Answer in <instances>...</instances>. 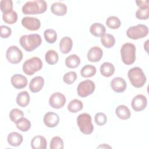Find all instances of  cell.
Segmentation results:
<instances>
[{
    "instance_id": "obj_1",
    "label": "cell",
    "mask_w": 149,
    "mask_h": 149,
    "mask_svg": "<svg viewBox=\"0 0 149 149\" xmlns=\"http://www.w3.org/2000/svg\"><path fill=\"white\" fill-rule=\"evenodd\" d=\"M42 42L41 37L38 34H30L20 37L19 43L21 47L27 52H31L38 48Z\"/></svg>"
},
{
    "instance_id": "obj_2",
    "label": "cell",
    "mask_w": 149,
    "mask_h": 149,
    "mask_svg": "<svg viewBox=\"0 0 149 149\" xmlns=\"http://www.w3.org/2000/svg\"><path fill=\"white\" fill-rule=\"evenodd\" d=\"M47 9V2L43 0H38L27 2L23 5L22 10L24 15H37L45 12Z\"/></svg>"
},
{
    "instance_id": "obj_3",
    "label": "cell",
    "mask_w": 149,
    "mask_h": 149,
    "mask_svg": "<svg viewBox=\"0 0 149 149\" xmlns=\"http://www.w3.org/2000/svg\"><path fill=\"white\" fill-rule=\"evenodd\" d=\"M127 76L132 85L136 88L143 87L146 82V76L141 68L139 67L131 68L128 71Z\"/></svg>"
},
{
    "instance_id": "obj_4",
    "label": "cell",
    "mask_w": 149,
    "mask_h": 149,
    "mask_svg": "<svg viewBox=\"0 0 149 149\" xmlns=\"http://www.w3.org/2000/svg\"><path fill=\"white\" fill-rule=\"evenodd\" d=\"M122 62L127 65L133 64L136 61V47L130 42L123 44L120 49Z\"/></svg>"
},
{
    "instance_id": "obj_5",
    "label": "cell",
    "mask_w": 149,
    "mask_h": 149,
    "mask_svg": "<svg viewBox=\"0 0 149 149\" xmlns=\"http://www.w3.org/2000/svg\"><path fill=\"white\" fill-rule=\"evenodd\" d=\"M77 123L81 133L84 134H90L94 130V126L91 122V117L87 113L80 114L77 118Z\"/></svg>"
},
{
    "instance_id": "obj_6",
    "label": "cell",
    "mask_w": 149,
    "mask_h": 149,
    "mask_svg": "<svg viewBox=\"0 0 149 149\" xmlns=\"http://www.w3.org/2000/svg\"><path fill=\"white\" fill-rule=\"evenodd\" d=\"M42 68V62L38 57H32L26 60L23 64L22 69L25 74L29 76L34 74Z\"/></svg>"
},
{
    "instance_id": "obj_7",
    "label": "cell",
    "mask_w": 149,
    "mask_h": 149,
    "mask_svg": "<svg viewBox=\"0 0 149 149\" xmlns=\"http://www.w3.org/2000/svg\"><path fill=\"white\" fill-rule=\"evenodd\" d=\"M148 34V28L147 26L139 24L131 26L126 31L127 36L133 40H138L146 37Z\"/></svg>"
},
{
    "instance_id": "obj_8",
    "label": "cell",
    "mask_w": 149,
    "mask_h": 149,
    "mask_svg": "<svg viewBox=\"0 0 149 149\" xmlns=\"http://www.w3.org/2000/svg\"><path fill=\"white\" fill-rule=\"evenodd\" d=\"M95 84L90 80L81 81L77 86V92L79 96L84 98L91 95L95 90Z\"/></svg>"
},
{
    "instance_id": "obj_9",
    "label": "cell",
    "mask_w": 149,
    "mask_h": 149,
    "mask_svg": "<svg viewBox=\"0 0 149 149\" xmlns=\"http://www.w3.org/2000/svg\"><path fill=\"white\" fill-rule=\"evenodd\" d=\"M6 58L10 63L17 64L22 61L23 54L17 47L12 45L8 48L6 52Z\"/></svg>"
},
{
    "instance_id": "obj_10",
    "label": "cell",
    "mask_w": 149,
    "mask_h": 149,
    "mask_svg": "<svg viewBox=\"0 0 149 149\" xmlns=\"http://www.w3.org/2000/svg\"><path fill=\"white\" fill-rule=\"evenodd\" d=\"M66 103L65 96L60 92L53 93L49 97V105L55 109H60L62 108Z\"/></svg>"
},
{
    "instance_id": "obj_11",
    "label": "cell",
    "mask_w": 149,
    "mask_h": 149,
    "mask_svg": "<svg viewBox=\"0 0 149 149\" xmlns=\"http://www.w3.org/2000/svg\"><path fill=\"white\" fill-rule=\"evenodd\" d=\"M22 26L30 31L38 30L41 26L40 20L34 17H24L21 21Z\"/></svg>"
},
{
    "instance_id": "obj_12",
    "label": "cell",
    "mask_w": 149,
    "mask_h": 149,
    "mask_svg": "<svg viewBox=\"0 0 149 149\" xmlns=\"http://www.w3.org/2000/svg\"><path fill=\"white\" fill-rule=\"evenodd\" d=\"M132 107L135 111L139 112L146 108L147 105V99L143 94H137L132 101Z\"/></svg>"
},
{
    "instance_id": "obj_13",
    "label": "cell",
    "mask_w": 149,
    "mask_h": 149,
    "mask_svg": "<svg viewBox=\"0 0 149 149\" xmlns=\"http://www.w3.org/2000/svg\"><path fill=\"white\" fill-rule=\"evenodd\" d=\"M43 121L45 126L48 127H56L59 122V115L53 112H48L45 114Z\"/></svg>"
},
{
    "instance_id": "obj_14",
    "label": "cell",
    "mask_w": 149,
    "mask_h": 149,
    "mask_svg": "<svg viewBox=\"0 0 149 149\" xmlns=\"http://www.w3.org/2000/svg\"><path fill=\"white\" fill-rule=\"evenodd\" d=\"M111 87L116 93H123L126 88L127 84L123 78L116 77L111 80Z\"/></svg>"
},
{
    "instance_id": "obj_15",
    "label": "cell",
    "mask_w": 149,
    "mask_h": 149,
    "mask_svg": "<svg viewBox=\"0 0 149 149\" xmlns=\"http://www.w3.org/2000/svg\"><path fill=\"white\" fill-rule=\"evenodd\" d=\"M12 85L16 89H22L27 85V78L21 74L13 75L10 79Z\"/></svg>"
},
{
    "instance_id": "obj_16",
    "label": "cell",
    "mask_w": 149,
    "mask_h": 149,
    "mask_svg": "<svg viewBox=\"0 0 149 149\" xmlns=\"http://www.w3.org/2000/svg\"><path fill=\"white\" fill-rule=\"evenodd\" d=\"M103 52L101 48L95 46L91 48L87 52V57L90 62H97L100 61L102 58Z\"/></svg>"
},
{
    "instance_id": "obj_17",
    "label": "cell",
    "mask_w": 149,
    "mask_h": 149,
    "mask_svg": "<svg viewBox=\"0 0 149 149\" xmlns=\"http://www.w3.org/2000/svg\"><path fill=\"white\" fill-rule=\"evenodd\" d=\"M44 84V79L41 76L33 78L29 83V89L31 92L35 93L40 91Z\"/></svg>"
},
{
    "instance_id": "obj_18",
    "label": "cell",
    "mask_w": 149,
    "mask_h": 149,
    "mask_svg": "<svg viewBox=\"0 0 149 149\" xmlns=\"http://www.w3.org/2000/svg\"><path fill=\"white\" fill-rule=\"evenodd\" d=\"M72 47L73 41L68 36L63 37L59 42V49L62 54H68L71 51Z\"/></svg>"
},
{
    "instance_id": "obj_19",
    "label": "cell",
    "mask_w": 149,
    "mask_h": 149,
    "mask_svg": "<svg viewBox=\"0 0 149 149\" xmlns=\"http://www.w3.org/2000/svg\"><path fill=\"white\" fill-rule=\"evenodd\" d=\"M51 10L52 13L56 16H64L67 12L66 5L61 2H56L52 4L51 6Z\"/></svg>"
},
{
    "instance_id": "obj_20",
    "label": "cell",
    "mask_w": 149,
    "mask_h": 149,
    "mask_svg": "<svg viewBox=\"0 0 149 149\" xmlns=\"http://www.w3.org/2000/svg\"><path fill=\"white\" fill-rule=\"evenodd\" d=\"M47 146V140L44 136H36L31 141V147L33 149H45Z\"/></svg>"
},
{
    "instance_id": "obj_21",
    "label": "cell",
    "mask_w": 149,
    "mask_h": 149,
    "mask_svg": "<svg viewBox=\"0 0 149 149\" xmlns=\"http://www.w3.org/2000/svg\"><path fill=\"white\" fill-rule=\"evenodd\" d=\"M23 140L22 135L16 132L10 133L7 137V141L9 144L13 147L19 146L23 142Z\"/></svg>"
},
{
    "instance_id": "obj_22",
    "label": "cell",
    "mask_w": 149,
    "mask_h": 149,
    "mask_svg": "<svg viewBox=\"0 0 149 149\" xmlns=\"http://www.w3.org/2000/svg\"><path fill=\"white\" fill-rule=\"evenodd\" d=\"M115 113L120 119L126 120L130 118L131 112L128 107L124 105H120L116 108Z\"/></svg>"
},
{
    "instance_id": "obj_23",
    "label": "cell",
    "mask_w": 149,
    "mask_h": 149,
    "mask_svg": "<svg viewBox=\"0 0 149 149\" xmlns=\"http://www.w3.org/2000/svg\"><path fill=\"white\" fill-rule=\"evenodd\" d=\"M90 32L94 36L99 37L105 34L106 29L103 24L99 23H95L91 25Z\"/></svg>"
},
{
    "instance_id": "obj_24",
    "label": "cell",
    "mask_w": 149,
    "mask_h": 149,
    "mask_svg": "<svg viewBox=\"0 0 149 149\" xmlns=\"http://www.w3.org/2000/svg\"><path fill=\"white\" fill-rule=\"evenodd\" d=\"M115 66L110 62H104L100 66L101 74L106 77H109L112 76L115 72Z\"/></svg>"
},
{
    "instance_id": "obj_25",
    "label": "cell",
    "mask_w": 149,
    "mask_h": 149,
    "mask_svg": "<svg viewBox=\"0 0 149 149\" xmlns=\"http://www.w3.org/2000/svg\"><path fill=\"white\" fill-rule=\"evenodd\" d=\"M16 103L21 107H25L29 105L30 100V95L26 91L20 92L16 97Z\"/></svg>"
},
{
    "instance_id": "obj_26",
    "label": "cell",
    "mask_w": 149,
    "mask_h": 149,
    "mask_svg": "<svg viewBox=\"0 0 149 149\" xmlns=\"http://www.w3.org/2000/svg\"><path fill=\"white\" fill-rule=\"evenodd\" d=\"M80 63V59L76 54L70 55L68 56L65 59V65L69 68H76L79 66Z\"/></svg>"
},
{
    "instance_id": "obj_27",
    "label": "cell",
    "mask_w": 149,
    "mask_h": 149,
    "mask_svg": "<svg viewBox=\"0 0 149 149\" xmlns=\"http://www.w3.org/2000/svg\"><path fill=\"white\" fill-rule=\"evenodd\" d=\"M101 42L104 47L111 48L115 44V38L111 34H105L101 37Z\"/></svg>"
},
{
    "instance_id": "obj_28",
    "label": "cell",
    "mask_w": 149,
    "mask_h": 149,
    "mask_svg": "<svg viewBox=\"0 0 149 149\" xmlns=\"http://www.w3.org/2000/svg\"><path fill=\"white\" fill-rule=\"evenodd\" d=\"M96 72L97 69L94 66L91 65H86L81 69L80 74L82 77L87 78L94 76Z\"/></svg>"
},
{
    "instance_id": "obj_29",
    "label": "cell",
    "mask_w": 149,
    "mask_h": 149,
    "mask_svg": "<svg viewBox=\"0 0 149 149\" xmlns=\"http://www.w3.org/2000/svg\"><path fill=\"white\" fill-rule=\"evenodd\" d=\"M83 102L77 99L72 100L68 105V110L71 113H76L83 109Z\"/></svg>"
},
{
    "instance_id": "obj_30",
    "label": "cell",
    "mask_w": 149,
    "mask_h": 149,
    "mask_svg": "<svg viewBox=\"0 0 149 149\" xmlns=\"http://www.w3.org/2000/svg\"><path fill=\"white\" fill-rule=\"evenodd\" d=\"M16 127L22 132H27L31 127L30 121L24 117H22L15 122Z\"/></svg>"
},
{
    "instance_id": "obj_31",
    "label": "cell",
    "mask_w": 149,
    "mask_h": 149,
    "mask_svg": "<svg viewBox=\"0 0 149 149\" xmlns=\"http://www.w3.org/2000/svg\"><path fill=\"white\" fill-rule=\"evenodd\" d=\"M45 61L49 65L56 64L59 59L58 53L52 49L48 50L45 55Z\"/></svg>"
},
{
    "instance_id": "obj_32",
    "label": "cell",
    "mask_w": 149,
    "mask_h": 149,
    "mask_svg": "<svg viewBox=\"0 0 149 149\" xmlns=\"http://www.w3.org/2000/svg\"><path fill=\"white\" fill-rule=\"evenodd\" d=\"M2 19L6 23L12 24L17 22V14L14 10H12L8 13H4L2 15Z\"/></svg>"
},
{
    "instance_id": "obj_33",
    "label": "cell",
    "mask_w": 149,
    "mask_h": 149,
    "mask_svg": "<svg viewBox=\"0 0 149 149\" xmlns=\"http://www.w3.org/2000/svg\"><path fill=\"white\" fill-rule=\"evenodd\" d=\"M44 36L45 41L49 44L54 43L57 39V33L52 29L45 30L44 32Z\"/></svg>"
},
{
    "instance_id": "obj_34",
    "label": "cell",
    "mask_w": 149,
    "mask_h": 149,
    "mask_svg": "<svg viewBox=\"0 0 149 149\" xmlns=\"http://www.w3.org/2000/svg\"><path fill=\"white\" fill-rule=\"evenodd\" d=\"M106 24L111 29H117L120 26L121 22L118 17L111 16L107 19Z\"/></svg>"
},
{
    "instance_id": "obj_35",
    "label": "cell",
    "mask_w": 149,
    "mask_h": 149,
    "mask_svg": "<svg viewBox=\"0 0 149 149\" xmlns=\"http://www.w3.org/2000/svg\"><path fill=\"white\" fill-rule=\"evenodd\" d=\"M51 149H62L63 148V141L62 138L59 136L54 137L50 141Z\"/></svg>"
},
{
    "instance_id": "obj_36",
    "label": "cell",
    "mask_w": 149,
    "mask_h": 149,
    "mask_svg": "<svg viewBox=\"0 0 149 149\" xmlns=\"http://www.w3.org/2000/svg\"><path fill=\"white\" fill-rule=\"evenodd\" d=\"M136 17L140 20H147L149 17V8H139L136 12Z\"/></svg>"
},
{
    "instance_id": "obj_37",
    "label": "cell",
    "mask_w": 149,
    "mask_h": 149,
    "mask_svg": "<svg viewBox=\"0 0 149 149\" xmlns=\"http://www.w3.org/2000/svg\"><path fill=\"white\" fill-rule=\"evenodd\" d=\"M24 116V113L17 108L12 109L9 113V118L12 122L15 123L19 119Z\"/></svg>"
},
{
    "instance_id": "obj_38",
    "label": "cell",
    "mask_w": 149,
    "mask_h": 149,
    "mask_svg": "<svg viewBox=\"0 0 149 149\" xmlns=\"http://www.w3.org/2000/svg\"><path fill=\"white\" fill-rule=\"evenodd\" d=\"M0 8L2 12L8 13L13 10V2L11 0H2L0 2Z\"/></svg>"
},
{
    "instance_id": "obj_39",
    "label": "cell",
    "mask_w": 149,
    "mask_h": 149,
    "mask_svg": "<svg viewBox=\"0 0 149 149\" xmlns=\"http://www.w3.org/2000/svg\"><path fill=\"white\" fill-rule=\"evenodd\" d=\"M77 79V74L74 71H70L66 73L63 76V81L68 84H72Z\"/></svg>"
},
{
    "instance_id": "obj_40",
    "label": "cell",
    "mask_w": 149,
    "mask_h": 149,
    "mask_svg": "<svg viewBox=\"0 0 149 149\" xmlns=\"http://www.w3.org/2000/svg\"><path fill=\"white\" fill-rule=\"evenodd\" d=\"M94 120L98 126H102L105 125L107 121V118L105 113L102 112H98L95 115Z\"/></svg>"
},
{
    "instance_id": "obj_41",
    "label": "cell",
    "mask_w": 149,
    "mask_h": 149,
    "mask_svg": "<svg viewBox=\"0 0 149 149\" xmlns=\"http://www.w3.org/2000/svg\"><path fill=\"white\" fill-rule=\"evenodd\" d=\"M12 33V30L10 27L2 25L0 26V34L2 38H8Z\"/></svg>"
},
{
    "instance_id": "obj_42",
    "label": "cell",
    "mask_w": 149,
    "mask_h": 149,
    "mask_svg": "<svg viewBox=\"0 0 149 149\" xmlns=\"http://www.w3.org/2000/svg\"><path fill=\"white\" fill-rule=\"evenodd\" d=\"M136 3L139 8L148 6V2L147 1H136Z\"/></svg>"
},
{
    "instance_id": "obj_43",
    "label": "cell",
    "mask_w": 149,
    "mask_h": 149,
    "mask_svg": "<svg viewBox=\"0 0 149 149\" xmlns=\"http://www.w3.org/2000/svg\"><path fill=\"white\" fill-rule=\"evenodd\" d=\"M100 147H102V148H107V147L111 148V147L108 146H107V144H103L102 145H101V146H98L97 148H100Z\"/></svg>"
}]
</instances>
